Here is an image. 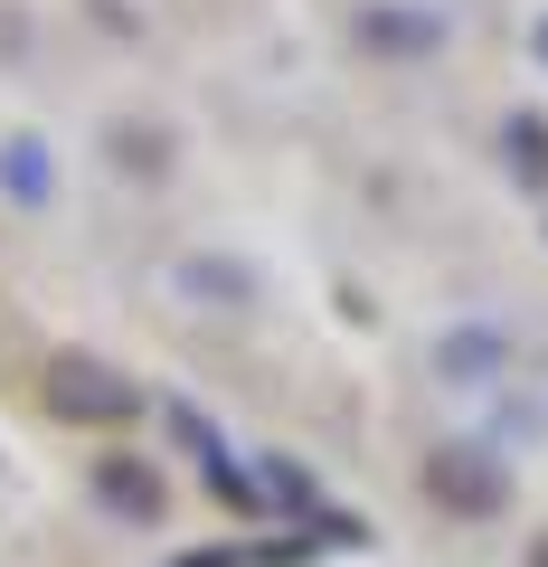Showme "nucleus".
<instances>
[{
  "label": "nucleus",
  "mask_w": 548,
  "mask_h": 567,
  "mask_svg": "<svg viewBox=\"0 0 548 567\" xmlns=\"http://www.w3.org/2000/svg\"><path fill=\"white\" fill-rule=\"evenodd\" d=\"M360 39H369V48H406V58H416V48H435V20H426V10H369Z\"/></svg>",
  "instance_id": "f257e3e1"
},
{
  "label": "nucleus",
  "mask_w": 548,
  "mask_h": 567,
  "mask_svg": "<svg viewBox=\"0 0 548 567\" xmlns=\"http://www.w3.org/2000/svg\"><path fill=\"white\" fill-rule=\"evenodd\" d=\"M0 181L20 189V199H39V189H48V171H39V142H10V162H0Z\"/></svg>",
  "instance_id": "f03ea898"
},
{
  "label": "nucleus",
  "mask_w": 548,
  "mask_h": 567,
  "mask_svg": "<svg viewBox=\"0 0 548 567\" xmlns=\"http://www.w3.org/2000/svg\"><path fill=\"white\" fill-rule=\"evenodd\" d=\"M510 162H520L529 181H548V123H510Z\"/></svg>",
  "instance_id": "7ed1b4c3"
},
{
  "label": "nucleus",
  "mask_w": 548,
  "mask_h": 567,
  "mask_svg": "<svg viewBox=\"0 0 548 567\" xmlns=\"http://www.w3.org/2000/svg\"><path fill=\"white\" fill-rule=\"evenodd\" d=\"M539 58H548V20H539Z\"/></svg>",
  "instance_id": "20e7f679"
}]
</instances>
